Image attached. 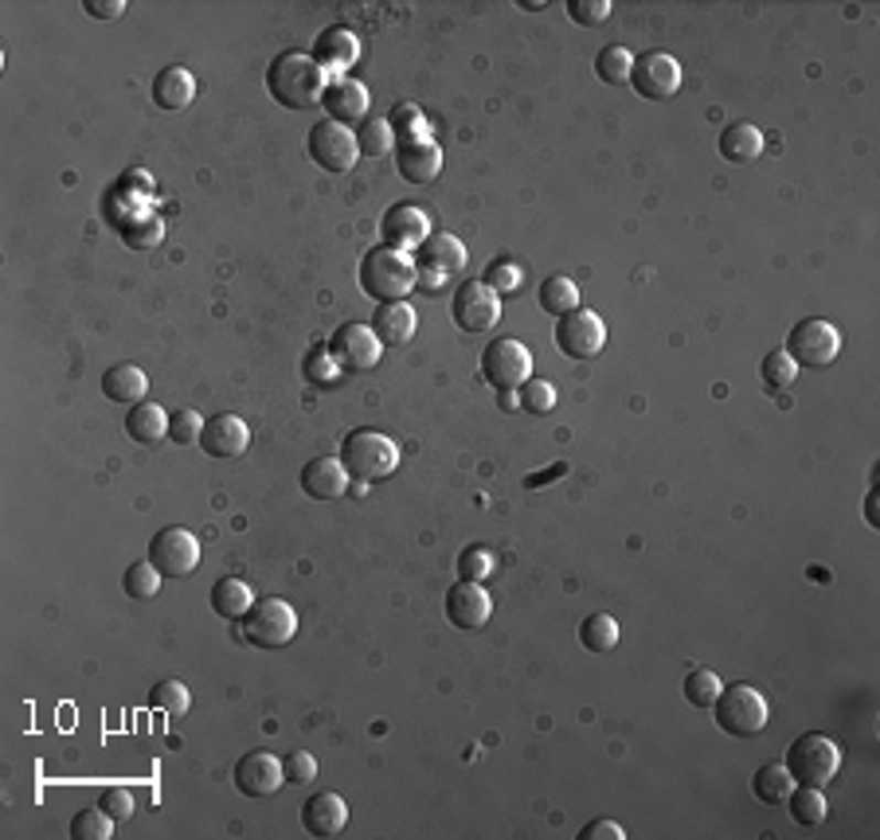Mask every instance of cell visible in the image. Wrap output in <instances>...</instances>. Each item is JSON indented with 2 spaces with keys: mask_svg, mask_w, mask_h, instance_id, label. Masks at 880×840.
<instances>
[{
  "mask_svg": "<svg viewBox=\"0 0 880 840\" xmlns=\"http://www.w3.org/2000/svg\"><path fill=\"white\" fill-rule=\"evenodd\" d=\"M493 571V556L485 548H466L458 556V579H470V583H482Z\"/></svg>",
  "mask_w": 880,
  "mask_h": 840,
  "instance_id": "obj_48",
  "label": "cell"
},
{
  "mask_svg": "<svg viewBox=\"0 0 880 840\" xmlns=\"http://www.w3.org/2000/svg\"><path fill=\"white\" fill-rule=\"evenodd\" d=\"M579 840H626V829H622L619 821L599 817V821H591L587 829H579Z\"/></svg>",
  "mask_w": 880,
  "mask_h": 840,
  "instance_id": "obj_52",
  "label": "cell"
},
{
  "mask_svg": "<svg viewBox=\"0 0 880 840\" xmlns=\"http://www.w3.org/2000/svg\"><path fill=\"white\" fill-rule=\"evenodd\" d=\"M325 348L341 371L361 376V371H372L376 364H380L384 344H380V336L372 333V325H356V321H348V325L333 329V336H329Z\"/></svg>",
  "mask_w": 880,
  "mask_h": 840,
  "instance_id": "obj_10",
  "label": "cell"
},
{
  "mask_svg": "<svg viewBox=\"0 0 880 840\" xmlns=\"http://www.w3.org/2000/svg\"><path fill=\"white\" fill-rule=\"evenodd\" d=\"M579 645H583L587 653H611L614 645H619V622H614L611 614H603V610L587 614L583 622H579Z\"/></svg>",
  "mask_w": 880,
  "mask_h": 840,
  "instance_id": "obj_34",
  "label": "cell"
},
{
  "mask_svg": "<svg viewBox=\"0 0 880 840\" xmlns=\"http://www.w3.org/2000/svg\"><path fill=\"white\" fill-rule=\"evenodd\" d=\"M517 403L525 407L528 414H548L556 407V384L552 379L528 376L525 384L517 387Z\"/></svg>",
  "mask_w": 880,
  "mask_h": 840,
  "instance_id": "obj_39",
  "label": "cell"
},
{
  "mask_svg": "<svg viewBox=\"0 0 880 840\" xmlns=\"http://www.w3.org/2000/svg\"><path fill=\"white\" fill-rule=\"evenodd\" d=\"M114 837V817L103 806L78 809L71 817V840H110Z\"/></svg>",
  "mask_w": 880,
  "mask_h": 840,
  "instance_id": "obj_37",
  "label": "cell"
},
{
  "mask_svg": "<svg viewBox=\"0 0 880 840\" xmlns=\"http://www.w3.org/2000/svg\"><path fill=\"white\" fill-rule=\"evenodd\" d=\"M149 563L164 574V579H189L200 567V540L189 528H161L149 540Z\"/></svg>",
  "mask_w": 880,
  "mask_h": 840,
  "instance_id": "obj_13",
  "label": "cell"
},
{
  "mask_svg": "<svg viewBox=\"0 0 880 840\" xmlns=\"http://www.w3.org/2000/svg\"><path fill=\"white\" fill-rule=\"evenodd\" d=\"M482 376L493 391H517L533 376V352L513 336H497L482 352Z\"/></svg>",
  "mask_w": 880,
  "mask_h": 840,
  "instance_id": "obj_7",
  "label": "cell"
},
{
  "mask_svg": "<svg viewBox=\"0 0 880 840\" xmlns=\"http://www.w3.org/2000/svg\"><path fill=\"white\" fill-rule=\"evenodd\" d=\"M302 371H305V379H310V384H329V379L337 376L341 368L333 364V356H329L325 344H318V348H310V356H305Z\"/></svg>",
  "mask_w": 880,
  "mask_h": 840,
  "instance_id": "obj_50",
  "label": "cell"
},
{
  "mask_svg": "<svg viewBox=\"0 0 880 840\" xmlns=\"http://www.w3.org/2000/svg\"><path fill=\"white\" fill-rule=\"evenodd\" d=\"M607 344V325L599 313L591 309H571L568 317L556 321V348L568 356V360H595Z\"/></svg>",
  "mask_w": 880,
  "mask_h": 840,
  "instance_id": "obj_11",
  "label": "cell"
},
{
  "mask_svg": "<svg viewBox=\"0 0 880 840\" xmlns=\"http://www.w3.org/2000/svg\"><path fill=\"white\" fill-rule=\"evenodd\" d=\"M282 782H286L282 758L270 755V751H250L235 766V789H239L243 798H270V794H278Z\"/></svg>",
  "mask_w": 880,
  "mask_h": 840,
  "instance_id": "obj_17",
  "label": "cell"
},
{
  "mask_svg": "<svg viewBox=\"0 0 880 840\" xmlns=\"http://www.w3.org/2000/svg\"><path fill=\"white\" fill-rule=\"evenodd\" d=\"M361 60V40L356 32H348L345 24H333L325 32H318L313 40V63H318L325 75H348V67Z\"/></svg>",
  "mask_w": 880,
  "mask_h": 840,
  "instance_id": "obj_20",
  "label": "cell"
},
{
  "mask_svg": "<svg viewBox=\"0 0 880 840\" xmlns=\"http://www.w3.org/2000/svg\"><path fill=\"white\" fill-rule=\"evenodd\" d=\"M200 434H204V419H200L192 407H181V411H169V438L176 446H200Z\"/></svg>",
  "mask_w": 880,
  "mask_h": 840,
  "instance_id": "obj_43",
  "label": "cell"
},
{
  "mask_svg": "<svg viewBox=\"0 0 880 840\" xmlns=\"http://www.w3.org/2000/svg\"><path fill=\"white\" fill-rule=\"evenodd\" d=\"M712 712H717V728L725 731V735H736V739L760 735V731L768 728V720H771L768 700H763L760 688H751V685L720 688L717 703H712Z\"/></svg>",
  "mask_w": 880,
  "mask_h": 840,
  "instance_id": "obj_4",
  "label": "cell"
},
{
  "mask_svg": "<svg viewBox=\"0 0 880 840\" xmlns=\"http://www.w3.org/2000/svg\"><path fill=\"white\" fill-rule=\"evenodd\" d=\"M794 789V778L786 774L783 763H763L751 778V794L763 801V806H783L786 794Z\"/></svg>",
  "mask_w": 880,
  "mask_h": 840,
  "instance_id": "obj_33",
  "label": "cell"
},
{
  "mask_svg": "<svg viewBox=\"0 0 880 840\" xmlns=\"http://www.w3.org/2000/svg\"><path fill=\"white\" fill-rule=\"evenodd\" d=\"M161 579L164 574L157 571L153 563H130L126 567V574H121V591L130 594V599H138V602H146V599H153L157 591H161Z\"/></svg>",
  "mask_w": 880,
  "mask_h": 840,
  "instance_id": "obj_38",
  "label": "cell"
},
{
  "mask_svg": "<svg viewBox=\"0 0 880 840\" xmlns=\"http://www.w3.org/2000/svg\"><path fill=\"white\" fill-rule=\"evenodd\" d=\"M250 446V430L239 414L219 411L216 419H204V434H200V450L207 457H239Z\"/></svg>",
  "mask_w": 880,
  "mask_h": 840,
  "instance_id": "obj_21",
  "label": "cell"
},
{
  "mask_svg": "<svg viewBox=\"0 0 880 840\" xmlns=\"http://www.w3.org/2000/svg\"><path fill=\"white\" fill-rule=\"evenodd\" d=\"M564 470H568V465H552V470H548V473H540V477H528V481H525V485H528V489H540L544 481H552V477H560V473H564Z\"/></svg>",
  "mask_w": 880,
  "mask_h": 840,
  "instance_id": "obj_54",
  "label": "cell"
},
{
  "mask_svg": "<svg viewBox=\"0 0 880 840\" xmlns=\"http://www.w3.org/2000/svg\"><path fill=\"white\" fill-rule=\"evenodd\" d=\"M302 493L313 500H341L348 493V470L341 457H313L302 470Z\"/></svg>",
  "mask_w": 880,
  "mask_h": 840,
  "instance_id": "obj_24",
  "label": "cell"
},
{
  "mask_svg": "<svg viewBox=\"0 0 880 840\" xmlns=\"http://www.w3.org/2000/svg\"><path fill=\"white\" fill-rule=\"evenodd\" d=\"M98 806H103L106 814L114 817V821H130V814H133V794L126 786H106L103 794H98Z\"/></svg>",
  "mask_w": 880,
  "mask_h": 840,
  "instance_id": "obj_51",
  "label": "cell"
},
{
  "mask_svg": "<svg viewBox=\"0 0 880 840\" xmlns=\"http://www.w3.org/2000/svg\"><path fill=\"white\" fill-rule=\"evenodd\" d=\"M149 703L164 715H184L189 712L192 696L181 680H161V685H153V692H149Z\"/></svg>",
  "mask_w": 880,
  "mask_h": 840,
  "instance_id": "obj_42",
  "label": "cell"
},
{
  "mask_svg": "<svg viewBox=\"0 0 880 840\" xmlns=\"http://www.w3.org/2000/svg\"><path fill=\"white\" fill-rule=\"evenodd\" d=\"M447 622L454 629H466V634H474V629H482L485 622H490L493 614V602L490 594H485L482 583H470V579H458L454 586L447 591Z\"/></svg>",
  "mask_w": 880,
  "mask_h": 840,
  "instance_id": "obj_16",
  "label": "cell"
},
{
  "mask_svg": "<svg viewBox=\"0 0 880 840\" xmlns=\"http://www.w3.org/2000/svg\"><path fill=\"white\" fill-rule=\"evenodd\" d=\"M631 86L646 103H665V98H674L682 90V63L665 52L634 55Z\"/></svg>",
  "mask_w": 880,
  "mask_h": 840,
  "instance_id": "obj_15",
  "label": "cell"
},
{
  "mask_svg": "<svg viewBox=\"0 0 880 840\" xmlns=\"http://www.w3.org/2000/svg\"><path fill=\"white\" fill-rule=\"evenodd\" d=\"M720 677L712 669H693L689 677H685V700L693 703V708H712L720 696Z\"/></svg>",
  "mask_w": 880,
  "mask_h": 840,
  "instance_id": "obj_41",
  "label": "cell"
},
{
  "mask_svg": "<svg viewBox=\"0 0 880 840\" xmlns=\"http://www.w3.org/2000/svg\"><path fill=\"white\" fill-rule=\"evenodd\" d=\"M783 766L794 778V786H826L837 774V766H841V751H837V743L829 735L806 731V735H798L786 746Z\"/></svg>",
  "mask_w": 880,
  "mask_h": 840,
  "instance_id": "obj_5",
  "label": "cell"
},
{
  "mask_svg": "<svg viewBox=\"0 0 880 840\" xmlns=\"http://www.w3.org/2000/svg\"><path fill=\"white\" fill-rule=\"evenodd\" d=\"M717 149L728 164H751L763 153V133L751 126V121H736V126H728L725 133H720Z\"/></svg>",
  "mask_w": 880,
  "mask_h": 840,
  "instance_id": "obj_28",
  "label": "cell"
},
{
  "mask_svg": "<svg viewBox=\"0 0 880 840\" xmlns=\"http://www.w3.org/2000/svg\"><path fill=\"white\" fill-rule=\"evenodd\" d=\"M302 829L310 837H341L348 829V801L333 789L325 794H313L302 806Z\"/></svg>",
  "mask_w": 880,
  "mask_h": 840,
  "instance_id": "obj_23",
  "label": "cell"
},
{
  "mask_svg": "<svg viewBox=\"0 0 880 840\" xmlns=\"http://www.w3.org/2000/svg\"><path fill=\"white\" fill-rule=\"evenodd\" d=\"M282 771H286V782H293V786H310V782L318 778V758H313L310 751H290V755L282 758Z\"/></svg>",
  "mask_w": 880,
  "mask_h": 840,
  "instance_id": "obj_49",
  "label": "cell"
},
{
  "mask_svg": "<svg viewBox=\"0 0 880 840\" xmlns=\"http://www.w3.org/2000/svg\"><path fill=\"white\" fill-rule=\"evenodd\" d=\"M415 329H419V317H415V309L407 305V301H384V305H376V313H372V333L380 336L384 348L407 344L415 336Z\"/></svg>",
  "mask_w": 880,
  "mask_h": 840,
  "instance_id": "obj_25",
  "label": "cell"
},
{
  "mask_svg": "<svg viewBox=\"0 0 880 840\" xmlns=\"http://www.w3.org/2000/svg\"><path fill=\"white\" fill-rule=\"evenodd\" d=\"M305 149H310L313 164L325 172H353V164L361 161V149H356V138L353 129L341 126V121H318V126L310 129V141H305Z\"/></svg>",
  "mask_w": 880,
  "mask_h": 840,
  "instance_id": "obj_12",
  "label": "cell"
},
{
  "mask_svg": "<svg viewBox=\"0 0 880 840\" xmlns=\"http://www.w3.org/2000/svg\"><path fill=\"white\" fill-rule=\"evenodd\" d=\"M121 239L130 243V247H138V250H149V247H157V243L164 239V227L157 224L153 215H133L130 224H126V235Z\"/></svg>",
  "mask_w": 880,
  "mask_h": 840,
  "instance_id": "obj_45",
  "label": "cell"
},
{
  "mask_svg": "<svg viewBox=\"0 0 880 840\" xmlns=\"http://www.w3.org/2000/svg\"><path fill=\"white\" fill-rule=\"evenodd\" d=\"M146 391H149V376L138 364H114V368L103 371V395L110 403L138 407L146 403Z\"/></svg>",
  "mask_w": 880,
  "mask_h": 840,
  "instance_id": "obj_26",
  "label": "cell"
},
{
  "mask_svg": "<svg viewBox=\"0 0 880 840\" xmlns=\"http://www.w3.org/2000/svg\"><path fill=\"white\" fill-rule=\"evenodd\" d=\"M760 376H763V384H768L771 391H786V387L798 379V364L786 356V348H775V352H768V356H763Z\"/></svg>",
  "mask_w": 880,
  "mask_h": 840,
  "instance_id": "obj_40",
  "label": "cell"
},
{
  "mask_svg": "<svg viewBox=\"0 0 880 840\" xmlns=\"http://www.w3.org/2000/svg\"><path fill=\"white\" fill-rule=\"evenodd\" d=\"M250 606H255V594H250V586L243 579H219L212 586V610L219 617H227V622H243V614Z\"/></svg>",
  "mask_w": 880,
  "mask_h": 840,
  "instance_id": "obj_31",
  "label": "cell"
},
{
  "mask_svg": "<svg viewBox=\"0 0 880 840\" xmlns=\"http://www.w3.org/2000/svg\"><path fill=\"white\" fill-rule=\"evenodd\" d=\"M325 71L313 63L305 52H282L267 67V90L278 106L286 110H318L321 95H325Z\"/></svg>",
  "mask_w": 880,
  "mask_h": 840,
  "instance_id": "obj_1",
  "label": "cell"
},
{
  "mask_svg": "<svg viewBox=\"0 0 880 840\" xmlns=\"http://www.w3.org/2000/svg\"><path fill=\"white\" fill-rule=\"evenodd\" d=\"M298 634V610L286 599H255L243 614V637L255 649H286Z\"/></svg>",
  "mask_w": 880,
  "mask_h": 840,
  "instance_id": "obj_6",
  "label": "cell"
},
{
  "mask_svg": "<svg viewBox=\"0 0 880 840\" xmlns=\"http://www.w3.org/2000/svg\"><path fill=\"white\" fill-rule=\"evenodd\" d=\"M391 133H396V141H407V138H427V121H423V110L411 103H399L396 110H391L388 118Z\"/></svg>",
  "mask_w": 880,
  "mask_h": 840,
  "instance_id": "obj_44",
  "label": "cell"
},
{
  "mask_svg": "<svg viewBox=\"0 0 880 840\" xmlns=\"http://www.w3.org/2000/svg\"><path fill=\"white\" fill-rule=\"evenodd\" d=\"M361 290L368 293L376 305H384V301H404L411 298L415 290V262L411 255H404V250L396 247H372L368 255L361 258Z\"/></svg>",
  "mask_w": 880,
  "mask_h": 840,
  "instance_id": "obj_2",
  "label": "cell"
},
{
  "mask_svg": "<svg viewBox=\"0 0 880 840\" xmlns=\"http://www.w3.org/2000/svg\"><path fill=\"white\" fill-rule=\"evenodd\" d=\"M450 317L462 333H490L501 317V293H493L482 278L462 282L450 301Z\"/></svg>",
  "mask_w": 880,
  "mask_h": 840,
  "instance_id": "obj_14",
  "label": "cell"
},
{
  "mask_svg": "<svg viewBox=\"0 0 880 840\" xmlns=\"http://www.w3.org/2000/svg\"><path fill=\"white\" fill-rule=\"evenodd\" d=\"M631 71H634V55H631V47H622V43H607L603 52L595 55V75L603 78L607 86H626L631 83Z\"/></svg>",
  "mask_w": 880,
  "mask_h": 840,
  "instance_id": "obj_35",
  "label": "cell"
},
{
  "mask_svg": "<svg viewBox=\"0 0 880 840\" xmlns=\"http://www.w3.org/2000/svg\"><path fill=\"white\" fill-rule=\"evenodd\" d=\"M341 465L348 470V477L368 485V481H384L396 473L399 465V446L388 434L372 427L348 430L345 442H341Z\"/></svg>",
  "mask_w": 880,
  "mask_h": 840,
  "instance_id": "obj_3",
  "label": "cell"
},
{
  "mask_svg": "<svg viewBox=\"0 0 880 840\" xmlns=\"http://www.w3.org/2000/svg\"><path fill=\"white\" fill-rule=\"evenodd\" d=\"M431 235V219H427L423 207L415 204H391L388 212H384L380 219V239L384 247H396V250H419L423 247V239Z\"/></svg>",
  "mask_w": 880,
  "mask_h": 840,
  "instance_id": "obj_18",
  "label": "cell"
},
{
  "mask_svg": "<svg viewBox=\"0 0 880 840\" xmlns=\"http://www.w3.org/2000/svg\"><path fill=\"white\" fill-rule=\"evenodd\" d=\"M568 17L579 28H599L611 17V0H568Z\"/></svg>",
  "mask_w": 880,
  "mask_h": 840,
  "instance_id": "obj_47",
  "label": "cell"
},
{
  "mask_svg": "<svg viewBox=\"0 0 880 840\" xmlns=\"http://www.w3.org/2000/svg\"><path fill=\"white\" fill-rule=\"evenodd\" d=\"M791 809V821L803 825V829H818L826 821V798H822V786H794L783 801Z\"/></svg>",
  "mask_w": 880,
  "mask_h": 840,
  "instance_id": "obj_32",
  "label": "cell"
},
{
  "mask_svg": "<svg viewBox=\"0 0 880 840\" xmlns=\"http://www.w3.org/2000/svg\"><path fill=\"white\" fill-rule=\"evenodd\" d=\"M192 98H196V78H192L189 67H164L153 78V103L161 110H189Z\"/></svg>",
  "mask_w": 880,
  "mask_h": 840,
  "instance_id": "obj_27",
  "label": "cell"
},
{
  "mask_svg": "<svg viewBox=\"0 0 880 840\" xmlns=\"http://www.w3.org/2000/svg\"><path fill=\"white\" fill-rule=\"evenodd\" d=\"M415 286H427V290H434V286H442L447 278L462 274V267H466V247H462V239L458 235H427L423 247L415 250Z\"/></svg>",
  "mask_w": 880,
  "mask_h": 840,
  "instance_id": "obj_8",
  "label": "cell"
},
{
  "mask_svg": "<svg viewBox=\"0 0 880 840\" xmlns=\"http://www.w3.org/2000/svg\"><path fill=\"white\" fill-rule=\"evenodd\" d=\"M536 305L548 313V317H568L571 309H579V286L571 282L568 274H552L544 278L540 290H536Z\"/></svg>",
  "mask_w": 880,
  "mask_h": 840,
  "instance_id": "obj_30",
  "label": "cell"
},
{
  "mask_svg": "<svg viewBox=\"0 0 880 840\" xmlns=\"http://www.w3.org/2000/svg\"><path fill=\"white\" fill-rule=\"evenodd\" d=\"M321 110L329 114V121H341V126H361L368 118V86L361 78H329L325 95H321Z\"/></svg>",
  "mask_w": 880,
  "mask_h": 840,
  "instance_id": "obj_19",
  "label": "cell"
},
{
  "mask_svg": "<svg viewBox=\"0 0 880 840\" xmlns=\"http://www.w3.org/2000/svg\"><path fill=\"white\" fill-rule=\"evenodd\" d=\"M353 138H356L361 157H384L391 146H396V133H391L388 118H376V114H368V118L353 129Z\"/></svg>",
  "mask_w": 880,
  "mask_h": 840,
  "instance_id": "obj_36",
  "label": "cell"
},
{
  "mask_svg": "<svg viewBox=\"0 0 880 840\" xmlns=\"http://www.w3.org/2000/svg\"><path fill=\"white\" fill-rule=\"evenodd\" d=\"M83 9H87V17H95V20H114L126 12V0H87Z\"/></svg>",
  "mask_w": 880,
  "mask_h": 840,
  "instance_id": "obj_53",
  "label": "cell"
},
{
  "mask_svg": "<svg viewBox=\"0 0 880 840\" xmlns=\"http://www.w3.org/2000/svg\"><path fill=\"white\" fill-rule=\"evenodd\" d=\"M482 282L490 286L493 293H501V298H505V293H513L521 286V274H517V267H513L509 258H493L490 267H485Z\"/></svg>",
  "mask_w": 880,
  "mask_h": 840,
  "instance_id": "obj_46",
  "label": "cell"
},
{
  "mask_svg": "<svg viewBox=\"0 0 880 840\" xmlns=\"http://www.w3.org/2000/svg\"><path fill=\"white\" fill-rule=\"evenodd\" d=\"M126 434L141 446H153L161 438H169V411H161L157 403H138L126 414Z\"/></svg>",
  "mask_w": 880,
  "mask_h": 840,
  "instance_id": "obj_29",
  "label": "cell"
},
{
  "mask_svg": "<svg viewBox=\"0 0 880 840\" xmlns=\"http://www.w3.org/2000/svg\"><path fill=\"white\" fill-rule=\"evenodd\" d=\"M865 520H869V528H880V516H877V493H869V500H865Z\"/></svg>",
  "mask_w": 880,
  "mask_h": 840,
  "instance_id": "obj_55",
  "label": "cell"
},
{
  "mask_svg": "<svg viewBox=\"0 0 880 840\" xmlns=\"http://www.w3.org/2000/svg\"><path fill=\"white\" fill-rule=\"evenodd\" d=\"M396 172L411 184H431L442 172V146L431 138H407L396 146Z\"/></svg>",
  "mask_w": 880,
  "mask_h": 840,
  "instance_id": "obj_22",
  "label": "cell"
},
{
  "mask_svg": "<svg viewBox=\"0 0 880 840\" xmlns=\"http://www.w3.org/2000/svg\"><path fill=\"white\" fill-rule=\"evenodd\" d=\"M841 352V333H837L829 321L806 317L786 333V356H791L798 368H826L837 360Z\"/></svg>",
  "mask_w": 880,
  "mask_h": 840,
  "instance_id": "obj_9",
  "label": "cell"
}]
</instances>
